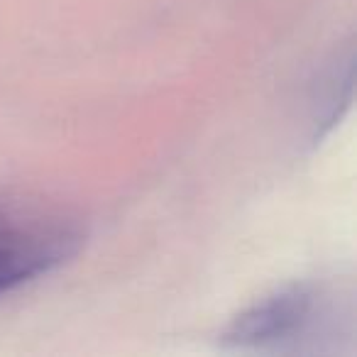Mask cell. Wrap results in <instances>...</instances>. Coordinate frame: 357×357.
I'll list each match as a JSON object with an SVG mask.
<instances>
[{"mask_svg":"<svg viewBox=\"0 0 357 357\" xmlns=\"http://www.w3.org/2000/svg\"><path fill=\"white\" fill-rule=\"evenodd\" d=\"M84 243L74 208L32 191H0V298L64 267Z\"/></svg>","mask_w":357,"mask_h":357,"instance_id":"2","label":"cell"},{"mask_svg":"<svg viewBox=\"0 0 357 357\" xmlns=\"http://www.w3.org/2000/svg\"><path fill=\"white\" fill-rule=\"evenodd\" d=\"M352 45L337 52L326 69L318 74L311 93V128L313 139H321L335 120H340L342 108L352 96Z\"/></svg>","mask_w":357,"mask_h":357,"instance_id":"3","label":"cell"},{"mask_svg":"<svg viewBox=\"0 0 357 357\" xmlns=\"http://www.w3.org/2000/svg\"><path fill=\"white\" fill-rule=\"evenodd\" d=\"M340 321H352V294L323 282H291L233 316L220 340L238 350H318Z\"/></svg>","mask_w":357,"mask_h":357,"instance_id":"1","label":"cell"}]
</instances>
